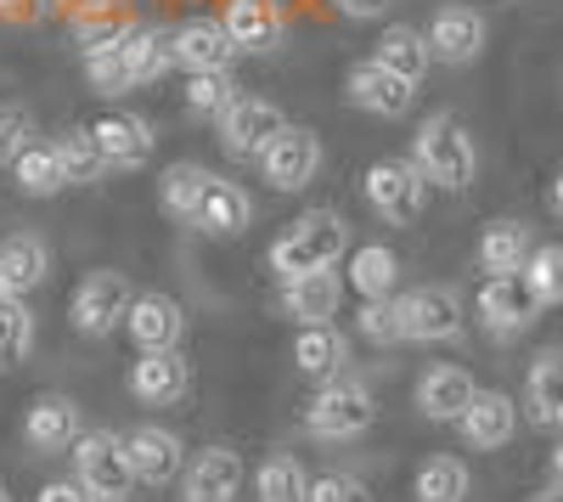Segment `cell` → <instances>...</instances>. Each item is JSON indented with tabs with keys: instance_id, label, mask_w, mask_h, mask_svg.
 <instances>
[{
	"instance_id": "obj_1",
	"label": "cell",
	"mask_w": 563,
	"mask_h": 502,
	"mask_svg": "<svg viewBox=\"0 0 563 502\" xmlns=\"http://www.w3.org/2000/svg\"><path fill=\"white\" fill-rule=\"evenodd\" d=\"M85 40V74L102 97H124V90L153 85L175 52H169V34L147 29V23H102V29H79Z\"/></svg>"
},
{
	"instance_id": "obj_2",
	"label": "cell",
	"mask_w": 563,
	"mask_h": 502,
	"mask_svg": "<svg viewBox=\"0 0 563 502\" xmlns=\"http://www.w3.org/2000/svg\"><path fill=\"white\" fill-rule=\"evenodd\" d=\"M344 249H350V220L339 209H310L294 220V232L271 243V271L282 283H294L305 271H333Z\"/></svg>"
},
{
	"instance_id": "obj_3",
	"label": "cell",
	"mask_w": 563,
	"mask_h": 502,
	"mask_svg": "<svg viewBox=\"0 0 563 502\" xmlns=\"http://www.w3.org/2000/svg\"><path fill=\"white\" fill-rule=\"evenodd\" d=\"M411 164L429 175V187L462 193V187H474L479 153H474V135L462 130L456 113H429L411 135Z\"/></svg>"
},
{
	"instance_id": "obj_4",
	"label": "cell",
	"mask_w": 563,
	"mask_h": 502,
	"mask_svg": "<svg viewBox=\"0 0 563 502\" xmlns=\"http://www.w3.org/2000/svg\"><path fill=\"white\" fill-rule=\"evenodd\" d=\"M372 418H378V406H372V390L361 379H327L316 390V401L305 406V435L310 440H355L372 429Z\"/></svg>"
},
{
	"instance_id": "obj_5",
	"label": "cell",
	"mask_w": 563,
	"mask_h": 502,
	"mask_svg": "<svg viewBox=\"0 0 563 502\" xmlns=\"http://www.w3.org/2000/svg\"><path fill=\"white\" fill-rule=\"evenodd\" d=\"M130 305H135V288H130L124 271H90V277L74 288L68 323H74L85 339H108L113 328L130 323Z\"/></svg>"
},
{
	"instance_id": "obj_6",
	"label": "cell",
	"mask_w": 563,
	"mask_h": 502,
	"mask_svg": "<svg viewBox=\"0 0 563 502\" xmlns=\"http://www.w3.org/2000/svg\"><path fill=\"white\" fill-rule=\"evenodd\" d=\"M366 204L384 215V226H417L422 198H429V175H422L411 159H378L366 170Z\"/></svg>"
},
{
	"instance_id": "obj_7",
	"label": "cell",
	"mask_w": 563,
	"mask_h": 502,
	"mask_svg": "<svg viewBox=\"0 0 563 502\" xmlns=\"http://www.w3.org/2000/svg\"><path fill=\"white\" fill-rule=\"evenodd\" d=\"M395 310H400V339H411V345H445L462 334V299L445 283H422V288L400 294Z\"/></svg>"
},
{
	"instance_id": "obj_8",
	"label": "cell",
	"mask_w": 563,
	"mask_h": 502,
	"mask_svg": "<svg viewBox=\"0 0 563 502\" xmlns=\"http://www.w3.org/2000/svg\"><path fill=\"white\" fill-rule=\"evenodd\" d=\"M74 474L97 491V496H130L135 469H130L124 435H113V429H85V435L74 440Z\"/></svg>"
},
{
	"instance_id": "obj_9",
	"label": "cell",
	"mask_w": 563,
	"mask_h": 502,
	"mask_svg": "<svg viewBox=\"0 0 563 502\" xmlns=\"http://www.w3.org/2000/svg\"><path fill=\"white\" fill-rule=\"evenodd\" d=\"M214 124H220V148L231 159H260L276 135L288 130V113H282L276 102H265V97H238Z\"/></svg>"
},
{
	"instance_id": "obj_10",
	"label": "cell",
	"mask_w": 563,
	"mask_h": 502,
	"mask_svg": "<svg viewBox=\"0 0 563 502\" xmlns=\"http://www.w3.org/2000/svg\"><path fill=\"white\" fill-rule=\"evenodd\" d=\"M541 310H547V305L530 294L525 271H519V277H485V288H479V328H485L490 339H519V334H530Z\"/></svg>"
},
{
	"instance_id": "obj_11",
	"label": "cell",
	"mask_w": 563,
	"mask_h": 502,
	"mask_svg": "<svg viewBox=\"0 0 563 502\" xmlns=\"http://www.w3.org/2000/svg\"><path fill=\"white\" fill-rule=\"evenodd\" d=\"M260 175L271 181L276 193H305L310 181L321 175V135L305 124H288L276 142L260 153Z\"/></svg>"
},
{
	"instance_id": "obj_12",
	"label": "cell",
	"mask_w": 563,
	"mask_h": 502,
	"mask_svg": "<svg viewBox=\"0 0 563 502\" xmlns=\"http://www.w3.org/2000/svg\"><path fill=\"white\" fill-rule=\"evenodd\" d=\"M169 52L186 74H220L238 57V40L220 18H186L180 29H169Z\"/></svg>"
},
{
	"instance_id": "obj_13",
	"label": "cell",
	"mask_w": 563,
	"mask_h": 502,
	"mask_svg": "<svg viewBox=\"0 0 563 502\" xmlns=\"http://www.w3.org/2000/svg\"><path fill=\"white\" fill-rule=\"evenodd\" d=\"M344 97H350L361 113L400 119V113L411 108V97H417V85H411L406 74L384 68L378 57H366V63H355V68H350V79H344Z\"/></svg>"
},
{
	"instance_id": "obj_14",
	"label": "cell",
	"mask_w": 563,
	"mask_h": 502,
	"mask_svg": "<svg viewBox=\"0 0 563 502\" xmlns=\"http://www.w3.org/2000/svg\"><path fill=\"white\" fill-rule=\"evenodd\" d=\"M124 451H130V469H135V480L141 485H169V480H180L186 474V446H180V435L175 429H158V424H141V429H130L124 435Z\"/></svg>"
},
{
	"instance_id": "obj_15",
	"label": "cell",
	"mask_w": 563,
	"mask_h": 502,
	"mask_svg": "<svg viewBox=\"0 0 563 502\" xmlns=\"http://www.w3.org/2000/svg\"><path fill=\"white\" fill-rule=\"evenodd\" d=\"M192 390V361L180 350H141V361L130 368V395L141 406H175Z\"/></svg>"
},
{
	"instance_id": "obj_16",
	"label": "cell",
	"mask_w": 563,
	"mask_h": 502,
	"mask_svg": "<svg viewBox=\"0 0 563 502\" xmlns=\"http://www.w3.org/2000/svg\"><path fill=\"white\" fill-rule=\"evenodd\" d=\"M238 491H243V458L231 446L198 451L180 474V502H238Z\"/></svg>"
},
{
	"instance_id": "obj_17",
	"label": "cell",
	"mask_w": 563,
	"mask_h": 502,
	"mask_svg": "<svg viewBox=\"0 0 563 502\" xmlns=\"http://www.w3.org/2000/svg\"><path fill=\"white\" fill-rule=\"evenodd\" d=\"M456 429H462L467 451H501L512 435H519V401L501 395V390H479L474 406L456 418Z\"/></svg>"
},
{
	"instance_id": "obj_18",
	"label": "cell",
	"mask_w": 563,
	"mask_h": 502,
	"mask_svg": "<svg viewBox=\"0 0 563 502\" xmlns=\"http://www.w3.org/2000/svg\"><path fill=\"white\" fill-rule=\"evenodd\" d=\"M220 23L231 29V40H238V52L249 57H265L282 45V29H288V18H282L276 0H225Z\"/></svg>"
},
{
	"instance_id": "obj_19",
	"label": "cell",
	"mask_w": 563,
	"mask_h": 502,
	"mask_svg": "<svg viewBox=\"0 0 563 502\" xmlns=\"http://www.w3.org/2000/svg\"><path fill=\"white\" fill-rule=\"evenodd\" d=\"M422 34H429V52L440 63H474L485 52V18L474 7H440Z\"/></svg>"
},
{
	"instance_id": "obj_20",
	"label": "cell",
	"mask_w": 563,
	"mask_h": 502,
	"mask_svg": "<svg viewBox=\"0 0 563 502\" xmlns=\"http://www.w3.org/2000/svg\"><path fill=\"white\" fill-rule=\"evenodd\" d=\"M130 339L141 345V350H180V334H186V310H180V299H169V294H135V305H130Z\"/></svg>"
},
{
	"instance_id": "obj_21",
	"label": "cell",
	"mask_w": 563,
	"mask_h": 502,
	"mask_svg": "<svg viewBox=\"0 0 563 502\" xmlns=\"http://www.w3.org/2000/svg\"><path fill=\"white\" fill-rule=\"evenodd\" d=\"M474 379H467L462 368H429L417 379V413L429 424H456L467 406H474Z\"/></svg>"
},
{
	"instance_id": "obj_22",
	"label": "cell",
	"mask_w": 563,
	"mask_h": 502,
	"mask_svg": "<svg viewBox=\"0 0 563 502\" xmlns=\"http://www.w3.org/2000/svg\"><path fill=\"white\" fill-rule=\"evenodd\" d=\"M339 299H344L339 271H305V277H294L288 288H282V310H288L299 328L333 323V316H339Z\"/></svg>"
},
{
	"instance_id": "obj_23",
	"label": "cell",
	"mask_w": 563,
	"mask_h": 502,
	"mask_svg": "<svg viewBox=\"0 0 563 502\" xmlns=\"http://www.w3.org/2000/svg\"><path fill=\"white\" fill-rule=\"evenodd\" d=\"M79 435H85L79 429V406L68 395H40L29 406V418H23V440L34 451H74Z\"/></svg>"
},
{
	"instance_id": "obj_24",
	"label": "cell",
	"mask_w": 563,
	"mask_h": 502,
	"mask_svg": "<svg viewBox=\"0 0 563 502\" xmlns=\"http://www.w3.org/2000/svg\"><path fill=\"white\" fill-rule=\"evenodd\" d=\"M0 277H7V294L12 299H29L45 277H52V249H45V238L18 232V238L0 243Z\"/></svg>"
},
{
	"instance_id": "obj_25",
	"label": "cell",
	"mask_w": 563,
	"mask_h": 502,
	"mask_svg": "<svg viewBox=\"0 0 563 502\" xmlns=\"http://www.w3.org/2000/svg\"><path fill=\"white\" fill-rule=\"evenodd\" d=\"M97 142H102V153H108V164L113 170H141L153 159V124L141 119V113H108V119H97Z\"/></svg>"
},
{
	"instance_id": "obj_26",
	"label": "cell",
	"mask_w": 563,
	"mask_h": 502,
	"mask_svg": "<svg viewBox=\"0 0 563 502\" xmlns=\"http://www.w3.org/2000/svg\"><path fill=\"white\" fill-rule=\"evenodd\" d=\"M536 243H530V226L519 220H490L485 238H479V271L485 277H519V271L530 265Z\"/></svg>"
},
{
	"instance_id": "obj_27",
	"label": "cell",
	"mask_w": 563,
	"mask_h": 502,
	"mask_svg": "<svg viewBox=\"0 0 563 502\" xmlns=\"http://www.w3.org/2000/svg\"><path fill=\"white\" fill-rule=\"evenodd\" d=\"M525 413L536 429H563V350L536 356V368L525 379Z\"/></svg>"
},
{
	"instance_id": "obj_28",
	"label": "cell",
	"mask_w": 563,
	"mask_h": 502,
	"mask_svg": "<svg viewBox=\"0 0 563 502\" xmlns=\"http://www.w3.org/2000/svg\"><path fill=\"white\" fill-rule=\"evenodd\" d=\"M214 181H220V175H209L203 164H169V170L158 175V204H164L175 220L192 226L198 209H203L209 193H214Z\"/></svg>"
},
{
	"instance_id": "obj_29",
	"label": "cell",
	"mask_w": 563,
	"mask_h": 502,
	"mask_svg": "<svg viewBox=\"0 0 563 502\" xmlns=\"http://www.w3.org/2000/svg\"><path fill=\"white\" fill-rule=\"evenodd\" d=\"M52 148H57V159L68 170V187H90V181H102L113 170L108 153H102V142H97V124H68Z\"/></svg>"
},
{
	"instance_id": "obj_30",
	"label": "cell",
	"mask_w": 563,
	"mask_h": 502,
	"mask_svg": "<svg viewBox=\"0 0 563 502\" xmlns=\"http://www.w3.org/2000/svg\"><path fill=\"white\" fill-rule=\"evenodd\" d=\"M344 356H350V345H344V334H339L333 323L299 328V339H294V368H299L305 379H339Z\"/></svg>"
},
{
	"instance_id": "obj_31",
	"label": "cell",
	"mask_w": 563,
	"mask_h": 502,
	"mask_svg": "<svg viewBox=\"0 0 563 502\" xmlns=\"http://www.w3.org/2000/svg\"><path fill=\"white\" fill-rule=\"evenodd\" d=\"M249 220H254V204H249V193L238 187V181H214V193H209V204L198 209V232H209V238H238V232H249Z\"/></svg>"
},
{
	"instance_id": "obj_32",
	"label": "cell",
	"mask_w": 563,
	"mask_h": 502,
	"mask_svg": "<svg viewBox=\"0 0 563 502\" xmlns=\"http://www.w3.org/2000/svg\"><path fill=\"white\" fill-rule=\"evenodd\" d=\"M310 474L294 451H271V458L254 469V496L260 502H310Z\"/></svg>"
},
{
	"instance_id": "obj_33",
	"label": "cell",
	"mask_w": 563,
	"mask_h": 502,
	"mask_svg": "<svg viewBox=\"0 0 563 502\" xmlns=\"http://www.w3.org/2000/svg\"><path fill=\"white\" fill-rule=\"evenodd\" d=\"M372 57H378L384 68H395V74H406V79L417 85L422 74H429V57H434V52H429V34H422V29H411V23H389Z\"/></svg>"
},
{
	"instance_id": "obj_34",
	"label": "cell",
	"mask_w": 563,
	"mask_h": 502,
	"mask_svg": "<svg viewBox=\"0 0 563 502\" xmlns=\"http://www.w3.org/2000/svg\"><path fill=\"white\" fill-rule=\"evenodd\" d=\"M395 283H400V260H395V249L366 243V249L350 254V288H355V294H366V299H389Z\"/></svg>"
},
{
	"instance_id": "obj_35",
	"label": "cell",
	"mask_w": 563,
	"mask_h": 502,
	"mask_svg": "<svg viewBox=\"0 0 563 502\" xmlns=\"http://www.w3.org/2000/svg\"><path fill=\"white\" fill-rule=\"evenodd\" d=\"M12 175H18V193H29V198H52L68 187V170H63L57 148H23Z\"/></svg>"
},
{
	"instance_id": "obj_36",
	"label": "cell",
	"mask_w": 563,
	"mask_h": 502,
	"mask_svg": "<svg viewBox=\"0 0 563 502\" xmlns=\"http://www.w3.org/2000/svg\"><path fill=\"white\" fill-rule=\"evenodd\" d=\"M34 350V316L23 299H0V373L23 368Z\"/></svg>"
},
{
	"instance_id": "obj_37",
	"label": "cell",
	"mask_w": 563,
	"mask_h": 502,
	"mask_svg": "<svg viewBox=\"0 0 563 502\" xmlns=\"http://www.w3.org/2000/svg\"><path fill=\"white\" fill-rule=\"evenodd\" d=\"M462 496H467L462 458H429L417 469V502H462Z\"/></svg>"
},
{
	"instance_id": "obj_38",
	"label": "cell",
	"mask_w": 563,
	"mask_h": 502,
	"mask_svg": "<svg viewBox=\"0 0 563 502\" xmlns=\"http://www.w3.org/2000/svg\"><path fill=\"white\" fill-rule=\"evenodd\" d=\"M231 102H238V85H231V68H220V74H186V108H192V113L220 119Z\"/></svg>"
},
{
	"instance_id": "obj_39",
	"label": "cell",
	"mask_w": 563,
	"mask_h": 502,
	"mask_svg": "<svg viewBox=\"0 0 563 502\" xmlns=\"http://www.w3.org/2000/svg\"><path fill=\"white\" fill-rule=\"evenodd\" d=\"M525 283L541 305H563V243H536V254L525 265Z\"/></svg>"
},
{
	"instance_id": "obj_40",
	"label": "cell",
	"mask_w": 563,
	"mask_h": 502,
	"mask_svg": "<svg viewBox=\"0 0 563 502\" xmlns=\"http://www.w3.org/2000/svg\"><path fill=\"white\" fill-rule=\"evenodd\" d=\"M361 339L366 345H400V310H395V299H366Z\"/></svg>"
},
{
	"instance_id": "obj_41",
	"label": "cell",
	"mask_w": 563,
	"mask_h": 502,
	"mask_svg": "<svg viewBox=\"0 0 563 502\" xmlns=\"http://www.w3.org/2000/svg\"><path fill=\"white\" fill-rule=\"evenodd\" d=\"M23 135H29V113L23 108H0V170L18 164V153L29 148Z\"/></svg>"
},
{
	"instance_id": "obj_42",
	"label": "cell",
	"mask_w": 563,
	"mask_h": 502,
	"mask_svg": "<svg viewBox=\"0 0 563 502\" xmlns=\"http://www.w3.org/2000/svg\"><path fill=\"white\" fill-rule=\"evenodd\" d=\"M310 502H366V485L350 480V474H321L310 485Z\"/></svg>"
},
{
	"instance_id": "obj_43",
	"label": "cell",
	"mask_w": 563,
	"mask_h": 502,
	"mask_svg": "<svg viewBox=\"0 0 563 502\" xmlns=\"http://www.w3.org/2000/svg\"><path fill=\"white\" fill-rule=\"evenodd\" d=\"M34 502H97V491H90V485L74 474V480H52V485H45Z\"/></svg>"
},
{
	"instance_id": "obj_44",
	"label": "cell",
	"mask_w": 563,
	"mask_h": 502,
	"mask_svg": "<svg viewBox=\"0 0 563 502\" xmlns=\"http://www.w3.org/2000/svg\"><path fill=\"white\" fill-rule=\"evenodd\" d=\"M333 7H339L344 18H355V23H372V18L389 12V0H333Z\"/></svg>"
},
{
	"instance_id": "obj_45",
	"label": "cell",
	"mask_w": 563,
	"mask_h": 502,
	"mask_svg": "<svg viewBox=\"0 0 563 502\" xmlns=\"http://www.w3.org/2000/svg\"><path fill=\"white\" fill-rule=\"evenodd\" d=\"M40 12V0H0V18H29Z\"/></svg>"
},
{
	"instance_id": "obj_46",
	"label": "cell",
	"mask_w": 563,
	"mask_h": 502,
	"mask_svg": "<svg viewBox=\"0 0 563 502\" xmlns=\"http://www.w3.org/2000/svg\"><path fill=\"white\" fill-rule=\"evenodd\" d=\"M547 474H552V485H563V435H558V446H552V458H547Z\"/></svg>"
},
{
	"instance_id": "obj_47",
	"label": "cell",
	"mask_w": 563,
	"mask_h": 502,
	"mask_svg": "<svg viewBox=\"0 0 563 502\" xmlns=\"http://www.w3.org/2000/svg\"><path fill=\"white\" fill-rule=\"evenodd\" d=\"M552 209H558V220H563V170H558V181H552Z\"/></svg>"
},
{
	"instance_id": "obj_48",
	"label": "cell",
	"mask_w": 563,
	"mask_h": 502,
	"mask_svg": "<svg viewBox=\"0 0 563 502\" xmlns=\"http://www.w3.org/2000/svg\"><path fill=\"white\" fill-rule=\"evenodd\" d=\"M530 502H563V485H547L541 496H530Z\"/></svg>"
},
{
	"instance_id": "obj_49",
	"label": "cell",
	"mask_w": 563,
	"mask_h": 502,
	"mask_svg": "<svg viewBox=\"0 0 563 502\" xmlns=\"http://www.w3.org/2000/svg\"><path fill=\"white\" fill-rule=\"evenodd\" d=\"M45 7H74L79 12V7H97V0H45Z\"/></svg>"
},
{
	"instance_id": "obj_50",
	"label": "cell",
	"mask_w": 563,
	"mask_h": 502,
	"mask_svg": "<svg viewBox=\"0 0 563 502\" xmlns=\"http://www.w3.org/2000/svg\"><path fill=\"white\" fill-rule=\"evenodd\" d=\"M97 502H130V496H97Z\"/></svg>"
},
{
	"instance_id": "obj_51",
	"label": "cell",
	"mask_w": 563,
	"mask_h": 502,
	"mask_svg": "<svg viewBox=\"0 0 563 502\" xmlns=\"http://www.w3.org/2000/svg\"><path fill=\"white\" fill-rule=\"evenodd\" d=\"M0 299H12V294H7V277H0Z\"/></svg>"
},
{
	"instance_id": "obj_52",
	"label": "cell",
	"mask_w": 563,
	"mask_h": 502,
	"mask_svg": "<svg viewBox=\"0 0 563 502\" xmlns=\"http://www.w3.org/2000/svg\"><path fill=\"white\" fill-rule=\"evenodd\" d=\"M0 502H12V491H7V485H0Z\"/></svg>"
}]
</instances>
